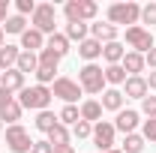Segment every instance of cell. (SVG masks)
<instances>
[{"instance_id": "obj_1", "label": "cell", "mask_w": 156, "mask_h": 153, "mask_svg": "<svg viewBox=\"0 0 156 153\" xmlns=\"http://www.w3.org/2000/svg\"><path fill=\"white\" fill-rule=\"evenodd\" d=\"M78 84H81L84 93H90V96L105 93V69L96 66V63H84L78 69Z\"/></svg>"}, {"instance_id": "obj_2", "label": "cell", "mask_w": 156, "mask_h": 153, "mask_svg": "<svg viewBox=\"0 0 156 153\" xmlns=\"http://www.w3.org/2000/svg\"><path fill=\"white\" fill-rule=\"evenodd\" d=\"M51 87H42V84H33V87H24L18 93V102L21 108H33V111H48L51 105Z\"/></svg>"}, {"instance_id": "obj_3", "label": "cell", "mask_w": 156, "mask_h": 153, "mask_svg": "<svg viewBox=\"0 0 156 153\" xmlns=\"http://www.w3.org/2000/svg\"><path fill=\"white\" fill-rule=\"evenodd\" d=\"M99 12V6L93 0H69L63 6V15H66V24H87L93 21Z\"/></svg>"}, {"instance_id": "obj_4", "label": "cell", "mask_w": 156, "mask_h": 153, "mask_svg": "<svg viewBox=\"0 0 156 153\" xmlns=\"http://www.w3.org/2000/svg\"><path fill=\"white\" fill-rule=\"evenodd\" d=\"M138 21H141V6L132 3V0H126V3H111L108 6V24H129V27H135Z\"/></svg>"}, {"instance_id": "obj_5", "label": "cell", "mask_w": 156, "mask_h": 153, "mask_svg": "<svg viewBox=\"0 0 156 153\" xmlns=\"http://www.w3.org/2000/svg\"><path fill=\"white\" fill-rule=\"evenodd\" d=\"M30 24L36 27L42 36H45V33H57V30H54V24H57V9H54L51 3H36V12L30 15Z\"/></svg>"}, {"instance_id": "obj_6", "label": "cell", "mask_w": 156, "mask_h": 153, "mask_svg": "<svg viewBox=\"0 0 156 153\" xmlns=\"http://www.w3.org/2000/svg\"><path fill=\"white\" fill-rule=\"evenodd\" d=\"M6 147L12 153H30V147H33V138H30V132L21 126V123H15V126H6Z\"/></svg>"}, {"instance_id": "obj_7", "label": "cell", "mask_w": 156, "mask_h": 153, "mask_svg": "<svg viewBox=\"0 0 156 153\" xmlns=\"http://www.w3.org/2000/svg\"><path fill=\"white\" fill-rule=\"evenodd\" d=\"M126 45H129L132 51H138V54H147V51L153 48V33H150L147 27H141V24L126 27Z\"/></svg>"}, {"instance_id": "obj_8", "label": "cell", "mask_w": 156, "mask_h": 153, "mask_svg": "<svg viewBox=\"0 0 156 153\" xmlns=\"http://www.w3.org/2000/svg\"><path fill=\"white\" fill-rule=\"evenodd\" d=\"M81 93H84V90H81V84L72 81V78H54V84H51V96L63 99L66 105H75Z\"/></svg>"}, {"instance_id": "obj_9", "label": "cell", "mask_w": 156, "mask_h": 153, "mask_svg": "<svg viewBox=\"0 0 156 153\" xmlns=\"http://www.w3.org/2000/svg\"><path fill=\"white\" fill-rule=\"evenodd\" d=\"M114 123H108V120H99V123H93V144L99 147V153H108V150H114Z\"/></svg>"}, {"instance_id": "obj_10", "label": "cell", "mask_w": 156, "mask_h": 153, "mask_svg": "<svg viewBox=\"0 0 156 153\" xmlns=\"http://www.w3.org/2000/svg\"><path fill=\"white\" fill-rule=\"evenodd\" d=\"M150 93V87H147V78L141 75H129L123 81V96L126 99H144V96Z\"/></svg>"}, {"instance_id": "obj_11", "label": "cell", "mask_w": 156, "mask_h": 153, "mask_svg": "<svg viewBox=\"0 0 156 153\" xmlns=\"http://www.w3.org/2000/svg\"><path fill=\"white\" fill-rule=\"evenodd\" d=\"M138 123H141V114L132 111V108H126V111H117V120H114V129L123 135H132L138 129Z\"/></svg>"}, {"instance_id": "obj_12", "label": "cell", "mask_w": 156, "mask_h": 153, "mask_svg": "<svg viewBox=\"0 0 156 153\" xmlns=\"http://www.w3.org/2000/svg\"><path fill=\"white\" fill-rule=\"evenodd\" d=\"M21 48H24V51H33V54H36V51H42V48H45V36L39 33L36 27H27V30L21 33Z\"/></svg>"}, {"instance_id": "obj_13", "label": "cell", "mask_w": 156, "mask_h": 153, "mask_svg": "<svg viewBox=\"0 0 156 153\" xmlns=\"http://www.w3.org/2000/svg\"><path fill=\"white\" fill-rule=\"evenodd\" d=\"M120 66H123V72H126V75H141L147 63H144V54H138V51H126Z\"/></svg>"}, {"instance_id": "obj_14", "label": "cell", "mask_w": 156, "mask_h": 153, "mask_svg": "<svg viewBox=\"0 0 156 153\" xmlns=\"http://www.w3.org/2000/svg\"><path fill=\"white\" fill-rule=\"evenodd\" d=\"M18 54H21V45H3V48H0V72H9V69H15Z\"/></svg>"}, {"instance_id": "obj_15", "label": "cell", "mask_w": 156, "mask_h": 153, "mask_svg": "<svg viewBox=\"0 0 156 153\" xmlns=\"http://www.w3.org/2000/svg\"><path fill=\"white\" fill-rule=\"evenodd\" d=\"M78 54L87 60V63H93V60H99L102 57V42H96L93 36H87L81 45H78Z\"/></svg>"}, {"instance_id": "obj_16", "label": "cell", "mask_w": 156, "mask_h": 153, "mask_svg": "<svg viewBox=\"0 0 156 153\" xmlns=\"http://www.w3.org/2000/svg\"><path fill=\"white\" fill-rule=\"evenodd\" d=\"M90 33L96 42L108 45V42H117V27L114 24H90Z\"/></svg>"}, {"instance_id": "obj_17", "label": "cell", "mask_w": 156, "mask_h": 153, "mask_svg": "<svg viewBox=\"0 0 156 153\" xmlns=\"http://www.w3.org/2000/svg\"><path fill=\"white\" fill-rule=\"evenodd\" d=\"M81 120H87V123H99L102 120V102L96 99H87V102H81Z\"/></svg>"}, {"instance_id": "obj_18", "label": "cell", "mask_w": 156, "mask_h": 153, "mask_svg": "<svg viewBox=\"0 0 156 153\" xmlns=\"http://www.w3.org/2000/svg\"><path fill=\"white\" fill-rule=\"evenodd\" d=\"M123 54H126V48H123L120 42H108V45H102V60H105L108 66L123 63Z\"/></svg>"}, {"instance_id": "obj_19", "label": "cell", "mask_w": 156, "mask_h": 153, "mask_svg": "<svg viewBox=\"0 0 156 153\" xmlns=\"http://www.w3.org/2000/svg\"><path fill=\"white\" fill-rule=\"evenodd\" d=\"M0 87H6V90H12V93H21L27 84H24V75H21L18 69H9V72H3V81H0Z\"/></svg>"}, {"instance_id": "obj_20", "label": "cell", "mask_w": 156, "mask_h": 153, "mask_svg": "<svg viewBox=\"0 0 156 153\" xmlns=\"http://www.w3.org/2000/svg\"><path fill=\"white\" fill-rule=\"evenodd\" d=\"M45 48H51V51H54V54L63 60L66 54H69V39L63 36V33H51V36L45 39Z\"/></svg>"}, {"instance_id": "obj_21", "label": "cell", "mask_w": 156, "mask_h": 153, "mask_svg": "<svg viewBox=\"0 0 156 153\" xmlns=\"http://www.w3.org/2000/svg\"><path fill=\"white\" fill-rule=\"evenodd\" d=\"M102 108H108V111H123V90L108 87V90L102 93Z\"/></svg>"}, {"instance_id": "obj_22", "label": "cell", "mask_w": 156, "mask_h": 153, "mask_svg": "<svg viewBox=\"0 0 156 153\" xmlns=\"http://www.w3.org/2000/svg\"><path fill=\"white\" fill-rule=\"evenodd\" d=\"M15 69H18L21 75H27V72H33V75H36L39 57L33 54V51H21V54H18V63H15Z\"/></svg>"}, {"instance_id": "obj_23", "label": "cell", "mask_w": 156, "mask_h": 153, "mask_svg": "<svg viewBox=\"0 0 156 153\" xmlns=\"http://www.w3.org/2000/svg\"><path fill=\"white\" fill-rule=\"evenodd\" d=\"M48 144H51V147H66V144H69V129H66L63 123H57V126L48 132Z\"/></svg>"}, {"instance_id": "obj_24", "label": "cell", "mask_w": 156, "mask_h": 153, "mask_svg": "<svg viewBox=\"0 0 156 153\" xmlns=\"http://www.w3.org/2000/svg\"><path fill=\"white\" fill-rule=\"evenodd\" d=\"M57 123H60L57 114H51V111H39V114H36V129H39V132H45V135L51 132Z\"/></svg>"}, {"instance_id": "obj_25", "label": "cell", "mask_w": 156, "mask_h": 153, "mask_svg": "<svg viewBox=\"0 0 156 153\" xmlns=\"http://www.w3.org/2000/svg\"><path fill=\"white\" fill-rule=\"evenodd\" d=\"M24 30H27V18H24V15H9V18H6V24H3V33H24Z\"/></svg>"}, {"instance_id": "obj_26", "label": "cell", "mask_w": 156, "mask_h": 153, "mask_svg": "<svg viewBox=\"0 0 156 153\" xmlns=\"http://www.w3.org/2000/svg\"><path fill=\"white\" fill-rule=\"evenodd\" d=\"M57 120L63 123V126H69V123L75 126L78 120H81V111H78V105H63V108H60V114H57Z\"/></svg>"}, {"instance_id": "obj_27", "label": "cell", "mask_w": 156, "mask_h": 153, "mask_svg": "<svg viewBox=\"0 0 156 153\" xmlns=\"http://www.w3.org/2000/svg\"><path fill=\"white\" fill-rule=\"evenodd\" d=\"M87 33H90V27H87V24H66V33H63V36L69 39V42L78 39V45H81V42L87 39Z\"/></svg>"}, {"instance_id": "obj_28", "label": "cell", "mask_w": 156, "mask_h": 153, "mask_svg": "<svg viewBox=\"0 0 156 153\" xmlns=\"http://www.w3.org/2000/svg\"><path fill=\"white\" fill-rule=\"evenodd\" d=\"M54 72H57V66H45V63H39V69H36V84H42V87L54 84Z\"/></svg>"}, {"instance_id": "obj_29", "label": "cell", "mask_w": 156, "mask_h": 153, "mask_svg": "<svg viewBox=\"0 0 156 153\" xmlns=\"http://www.w3.org/2000/svg\"><path fill=\"white\" fill-rule=\"evenodd\" d=\"M126 72H123V66L117 63V66H105V84H123L126 81Z\"/></svg>"}, {"instance_id": "obj_30", "label": "cell", "mask_w": 156, "mask_h": 153, "mask_svg": "<svg viewBox=\"0 0 156 153\" xmlns=\"http://www.w3.org/2000/svg\"><path fill=\"white\" fill-rule=\"evenodd\" d=\"M123 153H141L144 150V138L138 132H132V135H126V141H123V147H120Z\"/></svg>"}, {"instance_id": "obj_31", "label": "cell", "mask_w": 156, "mask_h": 153, "mask_svg": "<svg viewBox=\"0 0 156 153\" xmlns=\"http://www.w3.org/2000/svg\"><path fill=\"white\" fill-rule=\"evenodd\" d=\"M72 135H75V138H90V135H93V123H87V120H78L75 126H72Z\"/></svg>"}, {"instance_id": "obj_32", "label": "cell", "mask_w": 156, "mask_h": 153, "mask_svg": "<svg viewBox=\"0 0 156 153\" xmlns=\"http://www.w3.org/2000/svg\"><path fill=\"white\" fill-rule=\"evenodd\" d=\"M141 114L147 117V120L156 117V96H144V99H141Z\"/></svg>"}, {"instance_id": "obj_33", "label": "cell", "mask_w": 156, "mask_h": 153, "mask_svg": "<svg viewBox=\"0 0 156 153\" xmlns=\"http://www.w3.org/2000/svg\"><path fill=\"white\" fill-rule=\"evenodd\" d=\"M141 138H144V141H156V117L144 120V126H141Z\"/></svg>"}, {"instance_id": "obj_34", "label": "cell", "mask_w": 156, "mask_h": 153, "mask_svg": "<svg viewBox=\"0 0 156 153\" xmlns=\"http://www.w3.org/2000/svg\"><path fill=\"white\" fill-rule=\"evenodd\" d=\"M39 63H45V66H57L60 57L51 51V48H42V51H39Z\"/></svg>"}, {"instance_id": "obj_35", "label": "cell", "mask_w": 156, "mask_h": 153, "mask_svg": "<svg viewBox=\"0 0 156 153\" xmlns=\"http://www.w3.org/2000/svg\"><path fill=\"white\" fill-rule=\"evenodd\" d=\"M141 21H144V24H156V3L141 6Z\"/></svg>"}, {"instance_id": "obj_36", "label": "cell", "mask_w": 156, "mask_h": 153, "mask_svg": "<svg viewBox=\"0 0 156 153\" xmlns=\"http://www.w3.org/2000/svg\"><path fill=\"white\" fill-rule=\"evenodd\" d=\"M15 9H18V15H33L36 12V3L33 0H15Z\"/></svg>"}, {"instance_id": "obj_37", "label": "cell", "mask_w": 156, "mask_h": 153, "mask_svg": "<svg viewBox=\"0 0 156 153\" xmlns=\"http://www.w3.org/2000/svg\"><path fill=\"white\" fill-rule=\"evenodd\" d=\"M30 153H54V147H51L48 141H33V147H30Z\"/></svg>"}, {"instance_id": "obj_38", "label": "cell", "mask_w": 156, "mask_h": 153, "mask_svg": "<svg viewBox=\"0 0 156 153\" xmlns=\"http://www.w3.org/2000/svg\"><path fill=\"white\" fill-rule=\"evenodd\" d=\"M144 63H147L150 69H156V45L150 48V51H147V54H144Z\"/></svg>"}, {"instance_id": "obj_39", "label": "cell", "mask_w": 156, "mask_h": 153, "mask_svg": "<svg viewBox=\"0 0 156 153\" xmlns=\"http://www.w3.org/2000/svg\"><path fill=\"white\" fill-rule=\"evenodd\" d=\"M9 18V0H0V21Z\"/></svg>"}, {"instance_id": "obj_40", "label": "cell", "mask_w": 156, "mask_h": 153, "mask_svg": "<svg viewBox=\"0 0 156 153\" xmlns=\"http://www.w3.org/2000/svg\"><path fill=\"white\" fill-rule=\"evenodd\" d=\"M147 87L156 90V69H150V75H147Z\"/></svg>"}, {"instance_id": "obj_41", "label": "cell", "mask_w": 156, "mask_h": 153, "mask_svg": "<svg viewBox=\"0 0 156 153\" xmlns=\"http://www.w3.org/2000/svg\"><path fill=\"white\" fill-rule=\"evenodd\" d=\"M54 153H75V147H72V144H66V147H54Z\"/></svg>"}, {"instance_id": "obj_42", "label": "cell", "mask_w": 156, "mask_h": 153, "mask_svg": "<svg viewBox=\"0 0 156 153\" xmlns=\"http://www.w3.org/2000/svg\"><path fill=\"white\" fill-rule=\"evenodd\" d=\"M6 45V33H3V24H0V48Z\"/></svg>"}, {"instance_id": "obj_43", "label": "cell", "mask_w": 156, "mask_h": 153, "mask_svg": "<svg viewBox=\"0 0 156 153\" xmlns=\"http://www.w3.org/2000/svg\"><path fill=\"white\" fill-rule=\"evenodd\" d=\"M108 153H123V150H108Z\"/></svg>"}, {"instance_id": "obj_44", "label": "cell", "mask_w": 156, "mask_h": 153, "mask_svg": "<svg viewBox=\"0 0 156 153\" xmlns=\"http://www.w3.org/2000/svg\"><path fill=\"white\" fill-rule=\"evenodd\" d=\"M0 129H3V120H0Z\"/></svg>"}, {"instance_id": "obj_45", "label": "cell", "mask_w": 156, "mask_h": 153, "mask_svg": "<svg viewBox=\"0 0 156 153\" xmlns=\"http://www.w3.org/2000/svg\"><path fill=\"white\" fill-rule=\"evenodd\" d=\"M0 81H3V72H0Z\"/></svg>"}]
</instances>
